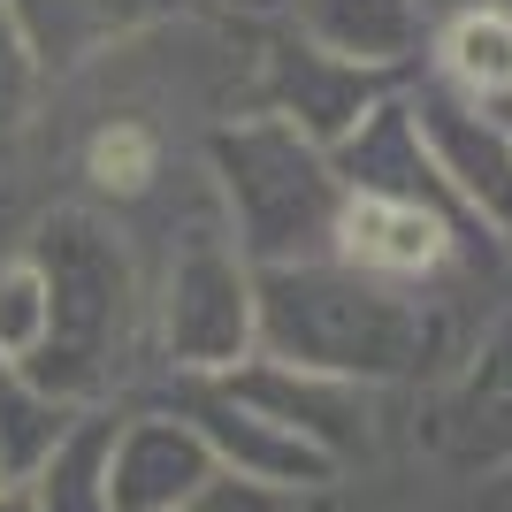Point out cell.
I'll return each mask as SVG.
<instances>
[{
  "instance_id": "19",
  "label": "cell",
  "mask_w": 512,
  "mask_h": 512,
  "mask_svg": "<svg viewBox=\"0 0 512 512\" xmlns=\"http://www.w3.org/2000/svg\"><path fill=\"white\" fill-rule=\"evenodd\" d=\"M169 512H299V497H276V490H260V482H237V474H207Z\"/></svg>"
},
{
  "instance_id": "9",
  "label": "cell",
  "mask_w": 512,
  "mask_h": 512,
  "mask_svg": "<svg viewBox=\"0 0 512 512\" xmlns=\"http://www.w3.org/2000/svg\"><path fill=\"white\" fill-rule=\"evenodd\" d=\"M214 474V451L199 444V428L176 406H146L115 421L107 444V497L115 512H169Z\"/></svg>"
},
{
  "instance_id": "7",
  "label": "cell",
  "mask_w": 512,
  "mask_h": 512,
  "mask_svg": "<svg viewBox=\"0 0 512 512\" xmlns=\"http://www.w3.org/2000/svg\"><path fill=\"white\" fill-rule=\"evenodd\" d=\"M207 383H222L230 398L260 406L268 421L299 428L306 444H321L337 467H344V459H360L367 436H375V390H367V383H344V375H314V367L245 352L230 375H207Z\"/></svg>"
},
{
  "instance_id": "16",
  "label": "cell",
  "mask_w": 512,
  "mask_h": 512,
  "mask_svg": "<svg viewBox=\"0 0 512 512\" xmlns=\"http://www.w3.org/2000/svg\"><path fill=\"white\" fill-rule=\"evenodd\" d=\"M46 329H54V291H46V268L31 253L0 260V360H16L31 375V360L46 352Z\"/></svg>"
},
{
  "instance_id": "24",
  "label": "cell",
  "mask_w": 512,
  "mask_h": 512,
  "mask_svg": "<svg viewBox=\"0 0 512 512\" xmlns=\"http://www.w3.org/2000/svg\"><path fill=\"white\" fill-rule=\"evenodd\" d=\"M8 482H16V459H8V451H0V490H8Z\"/></svg>"
},
{
  "instance_id": "5",
  "label": "cell",
  "mask_w": 512,
  "mask_h": 512,
  "mask_svg": "<svg viewBox=\"0 0 512 512\" xmlns=\"http://www.w3.org/2000/svg\"><path fill=\"white\" fill-rule=\"evenodd\" d=\"M406 115H413L421 153L451 184V199L467 214H482V222H497V230H512V130L482 100L451 92L444 77H421L406 92Z\"/></svg>"
},
{
  "instance_id": "2",
  "label": "cell",
  "mask_w": 512,
  "mask_h": 512,
  "mask_svg": "<svg viewBox=\"0 0 512 512\" xmlns=\"http://www.w3.org/2000/svg\"><path fill=\"white\" fill-rule=\"evenodd\" d=\"M23 253L46 268V291H54V329H46V352L31 360V383L62 406H107L146 329V276L123 230H107L85 207H54Z\"/></svg>"
},
{
  "instance_id": "8",
  "label": "cell",
  "mask_w": 512,
  "mask_h": 512,
  "mask_svg": "<svg viewBox=\"0 0 512 512\" xmlns=\"http://www.w3.org/2000/svg\"><path fill=\"white\" fill-rule=\"evenodd\" d=\"M253 62H260V107L283 115V123H299L314 146H337L344 130L383 100V92H375V69L344 62V54H329V46H314V39H299V46L268 39Z\"/></svg>"
},
{
  "instance_id": "3",
  "label": "cell",
  "mask_w": 512,
  "mask_h": 512,
  "mask_svg": "<svg viewBox=\"0 0 512 512\" xmlns=\"http://www.w3.org/2000/svg\"><path fill=\"white\" fill-rule=\"evenodd\" d=\"M207 169H214V192H222L230 245L253 268L329 260L344 184L329 169V146H314L299 123L253 107V115H237L207 138Z\"/></svg>"
},
{
  "instance_id": "21",
  "label": "cell",
  "mask_w": 512,
  "mask_h": 512,
  "mask_svg": "<svg viewBox=\"0 0 512 512\" xmlns=\"http://www.w3.org/2000/svg\"><path fill=\"white\" fill-rule=\"evenodd\" d=\"M0 512H31V505H23V482H8V490H0Z\"/></svg>"
},
{
  "instance_id": "11",
  "label": "cell",
  "mask_w": 512,
  "mask_h": 512,
  "mask_svg": "<svg viewBox=\"0 0 512 512\" xmlns=\"http://www.w3.org/2000/svg\"><path fill=\"white\" fill-rule=\"evenodd\" d=\"M115 406H77L62 436L23 467V505L31 512H115L107 497V444H115Z\"/></svg>"
},
{
  "instance_id": "18",
  "label": "cell",
  "mask_w": 512,
  "mask_h": 512,
  "mask_svg": "<svg viewBox=\"0 0 512 512\" xmlns=\"http://www.w3.org/2000/svg\"><path fill=\"white\" fill-rule=\"evenodd\" d=\"M39 100H46V77L31 62V46H23L16 16H8V0H0V153L39 123Z\"/></svg>"
},
{
  "instance_id": "12",
  "label": "cell",
  "mask_w": 512,
  "mask_h": 512,
  "mask_svg": "<svg viewBox=\"0 0 512 512\" xmlns=\"http://www.w3.org/2000/svg\"><path fill=\"white\" fill-rule=\"evenodd\" d=\"M77 176H85L92 199L138 207V199H153V192H161V176H169V130L153 123L146 100L107 107L100 123L77 138Z\"/></svg>"
},
{
  "instance_id": "13",
  "label": "cell",
  "mask_w": 512,
  "mask_h": 512,
  "mask_svg": "<svg viewBox=\"0 0 512 512\" xmlns=\"http://www.w3.org/2000/svg\"><path fill=\"white\" fill-rule=\"evenodd\" d=\"M444 444L459 451V459H474V467L512 459V321L474 352L467 375L451 383V398H444Z\"/></svg>"
},
{
  "instance_id": "23",
  "label": "cell",
  "mask_w": 512,
  "mask_h": 512,
  "mask_svg": "<svg viewBox=\"0 0 512 512\" xmlns=\"http://www.w3.org/2000/svg\"><path fill=\"white\" fill-rule=\"evenodd\" d=\"M490 115H497V123H505V130H512V92H505V100H497V107H490Z\"/></svg>"
},
{
  "instance_id": "22",
  "label": "cell",
  "mask_w": 512,
  "mask_h": 512,
  "mask_svg": "<svg viewBox=\"0 0 512 512\" xmlns=\"http://www.w3.org/2000/svg\"><path fill=\"white\" fill-rule=\"evenodd\" d=\"M451 8H474V0H421V16H451Z\"/></svg>"
},
{
  "instance_id": "17",
  "label": "cell",
  "mask_w": 512,
  "mask_h": 512,
  "mask_svg": "<svg viewBox=\"0 0 512 512\" xmlns=\"http://www.w3.org/2000/svg\"><path fill=\"white\" fill-rule=\"evenodd\" d=\"M77 406H62V398H46L31 375H23L16 360H0V451L16 459V482H23V467L39 459L54 436H62V421Z\"/></svg>"
},
{
  "instance_id": "6",
  "label": "cell",
  "mask_w": 512,
  "mask_h": 512,
  "mask_svg": "<svg viewBox=\"0 0 512 512\" xmlns=\"http://www.w3.org/2000/svg\"><path fill=\"white\" fill-rule=\"evenodd\" d=\"M176 413H184V421L199 428V444L214 451V474L260 482V490H276V497H314V490H329V482L344 474L321 444H306L299 428H283L260 406L230 398L222 383H184Z\"/></svg>"
},
{
  "instance_id": "4",
  "label": "cell",
  "mask_w": 512,
  "mask_h": 512,
  "mask_svg": "<svg viewBox=\"0 0 512 512\" xmlns=\"http://www.w3.org/2000/svg\"><path fill=\"white\" fill-rule=\"evenodd\" d=\"M169 237L176 245L161 253V283L146 291L153 352H161V367H176V383L230 375L260 344V329H253V260L230 245V222H214L207 207Z\"/></svg>"
},
{
  "instance_id": "20",
  "label": "cell",
  "mask_w": 512,
  "mask_h": 512,
  "mask_svg": "<svg viewBox=\"0 0 512 512\" xmlns=\"http://www.w3.org/2000/svg\"><path fill=\"white\" fill-rule=\"evenodd\" d=\"M222 8H237V16H276V8H291V0H222Z\"/></svg>"
},
{
  "instance_id": "10",
  "label": "cell",
  "mask_w": 512,
  "mask_h": 512,
  "mask_svg": "<svg viewBox=\"0 0 512 512\" xmlns=\"http://www.w3.org/2000/svg\"><path fill=\"white\" fill-rule=\"evenodd\" d=\"M8 16H16L39 77L62 85V77H85L100 54L146 39L153 23H169L176 0H8Z\"/></svg>"
},
{
  "instance_id": "1",
  "label": "cell",
  "mask_w": 512,
  "mask_h": 512,
  "mask_svg": "<svg viewBox=\"0 0 512 512\" xmlns=\"http://www.w3.org/2000/svg\"><path fill=\"white\" fill-rule=\"evenodd\" d=\"M253 329L268 360L344 375V383H413L444 360L451 314L428 291H398L383 276H360L344 260H291L253 268Z\"/></svg>"
},
{
  "instance_id": "14",
  "label": "cell",
  "mask_w": 512,
  "mask_h": 512,
  "mask_svg": "<svg viewBox=\"0 0 512 512\" xmlns=\"http://www.w3.org/2000/svg\"><path fill=\"white\" fill-rule=\"evenodd\" d=\"M291 8H299L306 39L360 69H398L428 31L421 0H291Z\"/></svg>"
},
{
  "instance_id": "25",
  "label": "cell",
  "mask_w": 512,
  "mask_h": 512,
  "mask_svg": "<svg viewBox=\"0 0 512 512\" xmlns=\"http://www.w3.org/2000/svg\"><path fill=\"white\" fill-rule=\"evenodd\" d=\"M505 8H512V0H505Z\"/></svg>"
},
{
  "instance_id": "15",
  "label": "cell",
  "mask_w": 512,
  "mask_h": 512,
  "mask_svg": "<svg viewBox=\"0 0 512 512\" xmlns=\"http://www.w3.org/2000/svg\"><path fill=\"white\" fill-rule=\"evenodd\" d=\"M436 54H444V69H436V77H444L451 92H467V100L497 107V100L512 92V8H505V0L451 8Z\"/></svg>"
}]
</instances>
